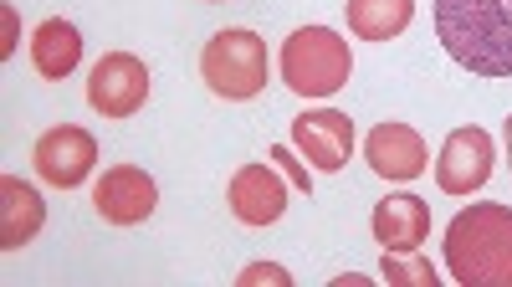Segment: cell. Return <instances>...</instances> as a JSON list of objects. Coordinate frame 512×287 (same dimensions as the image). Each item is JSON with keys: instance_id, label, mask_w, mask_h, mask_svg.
Segmentation results:
<instances>
[{"instance_id": "5bb4252c", "label": "cell", "mask_w": 512, "mask_h": 287, "mask_svg": "<svg viewBox=\"0 0 512 287\" xmlns=\"http://www.w3.org/2000/svg\"><path fill=\"white\" fill-rule=\"evenodd\" d=\"M77 62H82V31H77L72 21L52 16V21H41V26L31 31V67L47 77V82L72 77Z\"/></svg>"}, {"instance_id": "ffe728a7", "label": "cell", "mask_w": 512, "mask_h": 287, "mask_svg": "<svg viewBox=\"0 0 512 287\" xmlns=\"http://www.w3.org/2000/svg\"><path fill=\"white\" fill-rule=\"evenodd\" d=\"M502 134H507V159H512V113H507V123H502Z\"/></svg>"}, {"instance_id": "52a82bcc", "label": "cell", "mask_w": 512, "mask_h": 287, "mask_svg": "<svg viewBox=\"0 0 512 287\" xmlns=\"http://www.w3.org/2000/svg\"><path fill=\"white\" fill-rule=\"evenodd\" d=\"M159 205V185L139 170V164H113L93 185V211L108 226H144Z\"/></svg>"}, {"instance_id": "8fae6325", "label": "cell", "mask_w": 512, "mask_h": 287, "mask_svg": "<svg viewBox=\"0 0 512 287\" xmlns=\"http://www.w3.org/2000/svg\"><path fill=\"white\" fill-rule=\"evenodd\" d=\"M364 159L379 180H420L431 154H425V139L410 129V123H379V129L364 139Z\"/></svg>"}, {"instance_id": "6da1fadb", "label": "cell", "mask_w": 512, "mask_h": 287, "mask_svg": "<svg viewBox=\"0 0 512 287\" xmlns=\"http://www.w3.org/2000/svg\"><path fill=\"white\" fill-rule=\"evenodd\" d=\"M436 41L472 77H512V0H436Z\"/></svg>"}, {"instance_id": "8992f818", "label": "cell", "mask_w": 512, "mask_h": 287, "mask_svg": "<svg viewBox=\"0 0 512 287\" xmlns=\"http://www.w3.org/2000/svg\"><path fill=\"white\" fill-rule=\"evenodd\" d=\"M31 164H36L41 185L77 190L82 180L93 175V164H98V139L88 129H77V123H62V129H47V134L36 139Z\"/></svg>"}, {"instance_id": "9a60e30c", "label": "cell", "mask_w": 512, "mask_h": 287, "mask_svg": "<svg viewBox=\"0 0 512 287\" xmlns=\"http://www.w3.org/2000/svg\"><path fill=\"white\" fill-rule=\"evenodd\" d=\"M344 11L359 41H395L415 21V0H344Z\"/></svg>"}, {"instance_id": "3957f363", "label": "cell", "mask_w": 512, "mask_h": 287, "mask_svg": "<svg viewBox=\"0 0 512 287\" xmlns=\"http://www.w3.org/2000/svg\"><path fill=\"white\" fill-rule=\"evenodd\" d=\"M277 72H282V88L297 98H333L338 88H349L354 52L333 26H297L282 41Z\"/></svg>"}, {"instance_id": "44dd1931", "label": "cell", "mask_w": 512, "mask_h": 287, "mask_svg": "<svg viewBox=\"0 0 512 287\" xmlns=\"http://www.w3.org/2000/svg\"><path fill=\"white\" fill-rule=\"evenodd\" d=\"M205 6H216V0H205Z\"/></svg>"}, {"instance_id": "9c48e42d", "label": "cell", "mask_w": 512, "mask_h": 287, "mask_svg": "<svg viewBox=\"0 0 512 287\" xmlns=\"http://www.w3.org/2000/svg\"><path fill=\"white\" fill-rule=\"evenodd\" d=\"M492 164H497V149H492V134H487V129H456V134L441 144L436 185H441L446 195H477V190L492 180Z\"/></svg>"}, {"instance_id": "30bf717a", "label": "cell", "mask_w": 512, "mask_h": 287, "mask_svg": "<svg viewBox=\"0 0 512 287\" xmlns=\"http://www.w3.org/2000/svg\"><path fill=\"white\" fill-rule=\"evenodd\" d=\"M226 205L241 226H272L287 211V175H277L272 164H241L226 185Z\"/></svg>"}, {"instance_id": "2e32d148", "label": "cell", "mask_w": 512, "mask_h": 287, "mask_svg": "<svg viewBox=\"0 0 512 287\" xmlns=\"http://www.w3.org/2000/svg\"><path fill=\"white\" fill-rule=\"evenodd\" d=\"M379 277L390 282V287H436V282H441V272L425 262L420 252H384Z\"/></svg>"}, {"instance_id": "ba28073f", "label": "cell", "mask_w": 512, "mask_h": 287, "mask_svg": "<svg viewBox=\"0 0 512 287\" xmlns=\"http://www.w3.org/2000/svg\"><path fill=\"white\" fill-rule=\"evenodd\" d=\"M292 149L303 154L313 170L338 175L349 164V154H354V123H349V113L313 108L303 118H292Z\"/></svg>"}, {"instance_id": "d6986e66", "label": "cell", "mask_w": 512, "mask_h": 287, "mask_svg": "<svg viewBox=\"0 0 512 287\" xmlns=\"http://www.w3.org/2000/svg\"><path fill=\"white\" fill-rule=\"evenodd\" d=\"M16 52V11L6 6V41H0V57H11Z\"/></svg>"}, {"instance_id": "4fadbf2b", "label": "cell", "mask_w": 512, "mask_h": 287, "mask_svg": "<svg viewBox=\"0 0 512 287\" xmlns=\"http://www.w3.org/2000/svg\"><path fill=\"white\" fill-rule=\"evenodd\" d=\"M47 226V205L21 175H0V252H21Z\"/></svg>"}, {"instance_id": "277c9868", "label": "cell", "mask_w": 512, "mask_h": 287, "mask_svg": "<svg viewBox=\"0 0 512 287\" xmlns=\"http://www.w3.org/2000/svg\"><path fill=\"white\" fill-rule=\"evenodd\" d=\"M200 77L205 88L226 98V103H251L267 88V41L246 31V26H226L205 41L200 52Z\"/></svg>"}, {"instance_id": "7a4b0ae2", "label": "cell", "mask_w": 512, "mask_h": 287, "mask_svg": "<svg viewBox=\"0 0 512 287\" xmlns=\"http://www.w3.org/2000/svg\"><path fill=\"white\" fill-rule=\"evenodd\" d=\"M446 272L461 287H512V205H466L446 226Z\"/></svg>"}, {"instance_id": "5b68a950", "label": "cell", "mask_w": 512, "mask_h": 287, "mask_svg": "<svg viewBox=\"0 0 512 287\" xmlns=\"http://www.w3.org/2000/svg\"><path fill=\"white\" fill-rule=\"evenodd\" d=\"M149 103V67L134 52H108L88 72V108L103 118H134Z\"/></svg>"}, {"instance_id": "7c38bea8", "label": "cell", "mask_w": 512, "mask_h": 287, "mask_svg": "<svg viewBox=\"0 0 512 287\" xmlns=\"http://www.w3.org/2000/svg\"><path fill=\"white\" fill-rule=\"evenodd\" d=\"M369 231L384 252H420L431 236V205L415 195H384L369 216Z\"/></svg>"}, {"instance_id": "ac0fdd59", "label": "cell", "mask_w": 512, "mask_h": 287, "mask_svg": "<svg viewBox=\"0 0 512 287\" xmlns=\"http://www.w3.org/2000/svg\"><path fill=\"white\" fill-rule=\"evenodd\" d=\"M272 164H282V175H287V185H292V190H303V195L313 190L308 164H297V159H292V149H282V144H277V149H272Z\"/></svg>"}, {"instance_id": "e0dca14e", "label": "cell", "mask_w": 512, "mask_h": 287, "mask_svg": "<svg viewBox=\"0 0 512 287\" xmlns=\"http://www.w3.org/2000/svg\"><path fill=\"white\" fill-rule=\"evenodd\" d=\"M241 287H256V282H272V287H292V272L287 267H277V262H251V267H241V277H236Z\"/></svg>"}]
</instances>
